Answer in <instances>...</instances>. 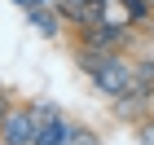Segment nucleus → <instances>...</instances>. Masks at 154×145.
Instances as JSON below:
<instances>
[{
    "mask_svg": "<svg viewBox=\"0 0 154 145\" xmlns=\"http://www.w3.org/2000/svg\"><path fill=\"white\" fill-rule=\"evenodd\" d=\"M88 62V75L97 79V88H106V92H128V84H132V66L128 62H119V57H110V53H97V57H84Z\"/></svg>",
    "mask_w": 154,
    "mask_h": 145,
    "instance_id": "f257e3e1",
    "label": "nucleus"
},
{
    "mask_svg": "<svg viewBox=\"0 0 154 145\" xmlns=\"http://www.w3.org/2000/svg\"><path fill=\"white\" fill-rule=\"evenodd\" d=\"M0 132H5V141H9V145H35L40 128H35V119H31L26 110H13L9 119L0 123Z\"/></svg>",
    "mask_w": 154,
    "mask_h": 145,
    "instance_id": "f03ea898",
    "label": "nucleus"
},
{
    "mask_svg": "<svg viewBox=\"0 0 154 145\" xmlns=\"http://www.w3.org/2000/svg\"><path fill=\"white\" fill-rule=\"evenodd\" d=\"M101 9H106V0H62V13L71 22H84V26H97Z\"/></svg>",
    "mask_w": 154,
    "mask_h": 145,
    "instance_id": "7ed1b4c3",
    "label": "nucleus"
},
{
    "mask_svg": "<svg viewBox=\"0 0 154 145\" xmlns=\"http://www.w3.org/2000/svg\"><path fill=\"white\" fill-rule=\"evenodd\" d=\"M119 40H123V31H119V26H101V31H88V44L93 48H119Z\"/></svg>",
    "mask_w": 154,
    "mask_h": 145,
    "instance_id": "20e7f679",
    "label": "nucleus"
},
{
    "mask_svg": "<svg viewBox=\"0 0 154 145\" xmlns=\"http://www.w3.org/2000/svg\"><path fill=\"white\" fill-rule=\"evenodd\" d=\"M57 141H66V123H53V128H44L35 136V145H57Z\"/></svg>",
    "mask_w": 154,
    "mask_h": 145,
    "instance_id": "39448f33",
    "label": "nucleus"
},
{
    "mask_svg": "<svg viewBox=\"0 0 154 145\" xmlns=\"http://www.w3.org/2000/svg\"><path fill=\"white\" fill-rule=\"evenodd\" d=\"M123 5H128V9L137 13V18H145V0H123Z\"/></svg>",
    "mask_w": 154,
    "mask_h": 145,
    "instance_id": "423d86ee",
    "label": "nucleus"
}]
</instances>
